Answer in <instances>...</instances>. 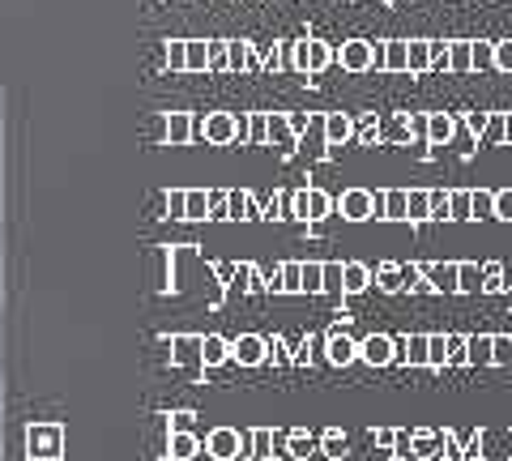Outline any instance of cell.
Segmentation results:
<instances>
[{"mask_svg": "<svg viewBox=\"0 0 512 461\" xmlns=\"http://www.w3.org/2000/svg\"><path fill=\"white\" fill-rule=\"evenodd\" d=\"M286 65L291 69H303V73H325L333 65V47L320 43V39H303L286 52Z\"/></svg>", "mask_w": 512, "mask_h": 461, "instance_id": "1", "label": "cell"}, {"mask_svg": "<svg viewBox=\"0 0 512 461\" xmlns=\"http://www.w3.org/2000/svg\"><path fill=\"white\" fill-rule=\"evenodd\" d=\"M342 210L346 222H367V218H376V193H367V188H346V193L333 201Z\"/></svg>", "mask_w": 512, "mask_h": 461, "instance_id": "2", "label": "cell"}, {"mask_svg": "<svg viewBox=\"0 0 512 461\" xmlns=\"http://www.w3.org/2000/svg\"><path fill=\"white\" fill-rule=\"evenodd\" d=\"M393 363L427 368V333H402V338H393Z\"/></svg>", "mask_w": 512, "mask_h": 461, "instance_id": "3", "label": "cell"}, {"mask_svg": "<svg viewBox=\"0 0 512 461\" xmlns=\"http://www.w3.org/2000/svg\"><path fill=\"white\" fill-rule=\"evenodd\" d=\"M291 205H295V218H312V222L333 214V197L320 193V188H303V193L291 197Z\"/></svg>", "mask_w": 512, "mask_h": 461, "instance_id": "4", "label": "cell"}, {"mask_svg": "<svg viewBox=\"0 0 512 461\" xmlns=\"http://www.w3.org/2000/svg\"><path fill=\"white\" fill-rule=\"evenodd\" d=\"M333 60H338L346 73H372V43L350 39V43H342V52H333Z\"/></svg>", "mask_w": 512, "mask_h": 461, "instance_id": "5", "label": "cell"}, {"mask_svg": "<svg viewBox=\"0 0 512 461\" xmlns=\"http://www.w3.org/2000/svg\"><path fill=\"white\" fill-rule=\"evenodd\" d=\"M359 359L367 363V368H389L393 363V338L389 333H372V338L359 342Z\"/></svg>", "mask_w": 512, "mask_h": 461, "instance_id": "6", "label": "cell"}, {"mask_svg": "<svg viewBox=\"0 0 512 461\" xmlns=\"http://www.w3.org/2000/svg\"><path fill=\"white\" fill-rule=\"evenodd\" d=\"M325 359L333 363V368H346V363H355V359H359V342L350 338V333L333 329L329 338H325Z\"/></svg>", "mask_w": 512, "mask_h": 461, "instance_id": "7", "label": "cell"}, {"mask_svg": "<svg viewBox=\"0 0 512 461\" xmlns=\"http://www.w3.org/2000/svg\"><path fill=\"white\" fill-rule=\"evenodd\" d=\"M423 278L431 286V295H457V261L423 265Z\"/></svg>", "mask_w": 512, "mask_h": 461, "instance_id": "8", "label": "cell"}, {"mask_svg": "<svg viewBox=\"0 0 512 461\" xmlns=\"http://www.w3.org/2000/svg\"><path fill=\"white\" fill-rule=\"evenodd\" d=\"M453 137H457V116H453V111H431L427 129H423V141H431V146H448Z\"/></svg>", "mask_w": 512, "mask_h": 461, "instance_id": "9", "label": "cell"}, {"mask_svg": "<svg viewBox=\"0 0 512 461\" xmlns=\"http://www.w3.org/2000/svg\"><path fill=\"white\" fill-rule=\"evenodd\" d=\"M376 218L406 222V188H384V193H376Z\"/></svg>", "mask_w": 512, "mask_h": 461, "instance_id": "10", "label": "cell"}, {"mask_svg": "<svg viewBox=\"0 0 512 461\" xmlns=\"http://www.w3.org/2000/svg\"><path fill=\"white\" fill-rule=\"evenodd\" d=\"M320 129H325L329 146H350V141H355V120H350L346 111H333V116H325V124H320Z\"/></svg>", "mask_w": 512, "mask_h": 461, "instance_id": "11", "label": "cell"}, {"mask_svg": "<svg viewBox=\"0 0 512 461\" xmlns=\"http://www.w3.org/2000/svg\"><path fill=\"white\" fill-rule=\"evenodd\" d=\"M372 286V265H363V261H346L342 265V295H359Z\"/></svg>", "mask_w": 512, "mask_h": 461, "instance_id": "12", "label": "cell"}, {"mask_svg": "<svg viewBox=\"0 0 512 461\" xmlns=\"http://www.w3.org/2000/svg\"><path fill=\"white\" fill-rule=\"evenodd\" d=\"M406 73H431V39H406Z\"/></svg>", "mask_w": 512, "mask_h": 461, "instance_id": "13", "label": "cell"}, {"mask_svg": "<svg viewBox=\"0 0 512 461\" xmlns=\"http://www.w3.org/2000/svg\"><path fill=\"white\" fill-rule=\"evenodd\" d=\"M410 457H419V461L440 457V432L436 427H419V432H410Z\"/></svg>", "mask_w": 512, "mask_h": 461, "instance_id": "14", "label": "cell"}, {"mask_svg": "<svg viewBox=\"0 0 512 461\" xmlns=\"http://www.w3.org/2000/svg\"><path fill=\"white\" fill-rule=\"evenodd\" d=\"M372 282L380 286L384 295H397V291H406V278H402V265H397V261H380V265L372 269Z\"/></svg>", "mask_w": 512, "mask_h": 461, "instance_id": "15", "label": "cell"}, {"mask_svg": "<svg viewBox=\"0 0 512 461\" xmlns=\"http://www.w3.org/2000/svg\"><path fill=\"white\" fill-rule=\"evenodd\" d=\"M457 295H483V269L474 261H457Z\"/></svg>", "mask_w": 512, "mask_h": 461, "instance_id": "16", "label": "cell"}, {"mask_svg": "<svg viewBox=\"0 0 512 461\" xmlns=\"http://www.w3.org/2000/svg\"><path fill=\"white\" fill-rule=\"evenodd\" d=\"M466 363L470 368H491V333H474V338H466Z\"/></svg>", "mask_w": 512, "mask_h": 461, "instance_id": "17", "label": "cell"}, {"mask_svg": "<svg viewBox=\"0 0 512 461\" xmlns=\"http://www.w3.org/2000/svg\"><path fill=\"white\" fill-rule=\"evenodd\" d=\"M30 449L39 457H56L60 453V427H39V432H30Z\"/></svg>", "mask_w": 512, "mask_h": 461, "instance_id": "18", "label": "cell"}, {"mask_svg": "<svg viewBox=\"0 0 512 461\" xmlns=\"http://www.w3.org/2000/svg\"><path fill=\"white\" fill-rule=\"evenodd\" d=\"M380 73H406V39H384V65Z\"/></svg>", "mask_w": 512, "mask_h": 461, "instance_id": "19", "label": "cell"}, {"mask_svg": "<svg viewBox=\"0 0 512 461\" xmlns=\"http://www.w3.org/2000/svg\"><path fill=\"white\" fill-rule=\"evenodd\" d=\"M265 137L274 141V146H282V150L295 146V133H291V124H286V116H269L265 120Z\"/></svg>", "mask_w": 512, "mask_h": 461, "instance_id": "20", "label": "cell"}, {"mask_svg": "<svg viewBox=\"0 0 512 461\" xmlns=\"http://www.w3.org/2000/svg\"><path fill=\"white\" fill-rule=\"evenodd\" d=\"M448 73H470V39H457V43H448Z\"/></svg>", "mask_w": 512, "mask_h": 461, "instance_id": "21", "label": "cell"}, {"mask_svg": "<svg viewBox=\"0 0 512 461\" xmlns=\"http://www.w3.org/2000/svg\"><path fill=\"white\" fill-rule=\"evenodd\" d=\"M406 222H427V188H406Z\"/></svg>", "mask_w": 512, "mask_h": 461, "instance_id": "22", "label": "cell"}, {"mask_svg": "<svg viewBox=\"0 0 512 461\" xmlns=\"http://www.w3.org/2000/svg\"><path fill=\"white\" fill-rule=\"evenodd\" d=\"M448 222H470V188L448 193Z\"/></svg>", "mask_w": 512, "mask_h": 461, "instance_id": "23", "label": "cell"}, {"mask_svg": "<svg viewBox=\"0 0 512 461\" xmlns=\"http://www.w3.org/2000/svg\"><path fill=\"white\" fill-rule=\"evenodd\" d=\"M495 188H470V218H491Z\"/></svg>", "mask_w": 512, "mask_h": 461, "instance_id": "24", "label": "cell"}, {"mask_svg": "<svg viewBox=\"0 0 512 461\" xmlns=\"http://www.w3.org/2000/svg\"><path fill=\"white\" fill-rule=\"evenodd\" d=\"M427 368L444 372L448 368V351H444V333H427Z\"/></svg>", "mask_w": 512, "mask_h": 461, "instance_id": "25", "label": "cell"}, {"mask_svg": "<svg viewBox=\"0 0 512 461\" xmlns=\"http://www.w3.org/2000/svg\"><path fill=\"white\" fill-rule=\"evenodd\" d=\"M210 453H214V457H235V453H239V436L222 427V432L210 436Z\"/></svg>", "mask_w": 512, "mask_h": 461, "instance_id": "26", "label": "cell"}, {"mask_svg": "<svg viewBox=\"0 0 512 461\" xmlns=\"http://www.w3.org/2000/svg\"><path fill=\"white\" fill-rule=\"evenodd\" d=\"M483 295H504V265L500 261L483 265Z\"/></svg>", "mask_w": 512, "mask_h": 461, "instance_id": "27", "label": "cell"}, {"mask_svg": "<svg viewBox=\"0 0 512 461\" xmlns=\"http://www.w3.org/2000/svg\"><path fill=\"white\" fill-rule=\"evenodd\" d=\"M491 69L495 73H512V39H495L491 43Z\"/></svg>", "mask_w": 512, "mask_h": 461, "instance_id": "28", "label": "cell"}, {"mask_svg": "<svg viewBox=\"0 0 512 461\" xmlns=\"http://www.w3.org/2000/svg\"><path fill=\"white\" fill-rule=\"evenodd\" d=\"M444 351H448V368L466 363V333H444Z\"/></svg>", "mask_w": 512, "mask_h": 461, "instance_id": "29", "label": "cell"}, {"mask_svg": "<svg viewBox=\"0 0 512 461\" xmlns=\"http://www.w3.org/2000/svg\"><path fill=\"white\" fill-rule=\"evenodd\" d=\"M508 363H512V338L491 333V368H508Z\"/></svg>", "mask_w": 512, "mask_h": 461, "instance_id": "30", "label": "cell"}, {"mask_svg": "<svg viewBox=\"0 0 512 461\" xmlns=\"http://www.w3.org/2000/svg\"><path fill=\"white\" fill-rule=\"evenodd\" d=\"M470 69L474 73L491 69V39H470Z\"/></svg>", "mask_w": 512, "mask_h": 461, "instance_id": "31", "label": "cell"}, {"mask_svg": "<svg viewBox=\"0 0 512 461\" xmlns=\"http://www.w3.org/2000/svg\"><path fill=\"white\" fill-rule=\"evenodd\" d=\"M320 449H325L329 457H346V453H350V440L338 432V427H329V432L320 436Z\"/></svg>", "mask_w": 512, "mask_h": 461, "instance_id": "32", "label": "cell"}, {"mask_svg": "<svg viewBox=\"0 0 512 461\" xmlns=\"http://www.w3.org/2000/svg\"><path fill=\"white\" fill-rule=\"evenodd\" d=\"M235 355H239V363H261V355H265V342H261V338H239Z\"/></svg>", "mask_w": 512, "mask_h": 461, "instance_id": "33", "label": "cell"}, {"mask_svg": "<svg viewBox=\"0 0 512 461\" xmlns=\"http://www.w3.org/2000/svg\"><path fill=\"white\" fill-rule=\"evenodd\" d=\"M427 218L448 222V193H440V188H427Z\"/></svg>", "mask_w": 512, "mask_h": 461, "instance_id": "34", "label": "cell"}, {"mask_svg": "<svg viewBox=\"0 0 512 461\" xmlns=\"http://www.w3.org/2000/svg\"><path fill=\"white\" fill-rule=\"evenodd\" d=\"M478 141H487V146H500V141H504V111H491L487 129H483V137H478Z\"/></svg>", "mask_w": 512, "mask_h": 461, "instance_id": "35", "label": "cell"}, {"mask_svg": "<svg viewBox=\"0 0 512 461\" xmlns=\"http://www.w3.org/2000/svg\"><path fill=\"white\" fill-rule=\"evenodd\" d=\"M491 218L512 222V188H495V205H491Z\"/></svg>", "mask_w": 512, "mask_h": 461, "instance_id": "36", "label": "cell"}, {"mask_svg": "<svg viewBox=\"0 0 512 461\" xmlns=\"http://www.w3.org/2000/svg\"><path fill=\"white\" fill-rule=\"evenodd\" d=\"M299 282H303V291H325V265H303Z\"/></svg>", "mask_w": 512, "mask_h": 461, "instance_id": "37", "label": "cell"}, {"mask_svg": "<svg viewBox=\"0 0 512 461\" xmlns=\"http://www.w3.org/2000/svg\"><path fill=\"white\" fill-rule=\"evenodd\" d=\"M397 440H402V432H397V427H376V432H372V444H376L380 453H393Z\"/></svg>", "mask_w": 512, "mask_h": 461, "instance_id": "38", "label": "cell"}, {"mask_svg": "<svg viewBox=\"0 0 512 461\" xmlns=\"http://www.w3.org/2000/svg\"><path fill=\"white\" fill-rule=\"evenodd\" d=\"M440 457H448V461L461 457V440H457L453 427H444V432H440Z\"/></svg>", "mask_w": 512, "mask_h": 461, "instance_id": "39", "label": "cell"}, {"mask_svg": "<svg viewBox=\"0 0 512 461\" xmlns=\"http://www.w3.org/2000/svg\"><path fill=\"white\" fill-rule=\"evenodd\" d=\"M184 69H205V43H184Z\"/></svg>", "mask_w": 512, "mask_h": 461, "instance_id": "40", "label": "cell"}, {"mask_svg": "<svg viewBox=\"0 0 512 461\" xmlns=\"http://www.w3.org/2000/svg\"><path fill=\"white\" fill-rule=\"evenodd\" d=\"M483 449H487V436H483V432H474V436H470V444H461V457L478 461V457H487Z\"/></svg>", "mask_w": 512, "mask_h": 461, "instance_id": "41", "label": "cell"}, {"mask_svg": "<svg viewBox=\"0 0 512 461\" xmlns=\"http://www.w3.org/2000/svg\"><path fill=\"white\" fill-rule=\"evenodd\" d=\"M355 133H359L363 146H376V141H380V120H376V116H372V120H363Z\"/></svg>", "mask_w": 512, "mask_h": 461, "instance_id": "42", "label": "cell"}, {"mask_svg": "<svg viewBox=\"0 0 512 461\" xmlns=\"http://www.w3.org/2000/svg\"><path fill=\"white\" fill-rule=\"evenodd\" d=\"M299 274H303V265H286V269H282V286H286V291H303Z\"/></svg>", "mask_w": 512, "mask_h": 461, "instance_id": "43", "label": "cell"}, {"mask_svg": "<svg viewBox=\"0 0 512 461\" xmlns=\"http://www.w3.org/2000/svg\"><path fill=\"white\" fill-rule=\"evenodd\" d=\"M325 291L342 295V265H325Z\"/></svg>", "mask_w": 512, "mask_h": 461, "instance_id": "44", "label": "cell"}, {"mask_svg": "<svg viewBox=\"0 0 512 461\" xmlns=\"http://www.w3.org/2000/svg\"><path fill=\"white\" fill-rule=\"evenodd\" d=\"M444 60H448V43L444 39H431V69H448Z\"/></svg>", "mask_w": 512, "mask_h": 461, "instance_id": "45", "label": "cell"}, {"mask_svg": "<svg viewBox=\"0 0 512 461\" xmlns=\"http://www.w3.org/2000/svg\"><path fill=\"white\" fill-rule=\"evenodd\" d=\"M487 116H491V111H470V116H466V129H470L474 137H483V129H487Z\"/></svg>", "mask_w": 512, "mask_h": 461, "instance_id": "46", "label": "cell"}, {"mask_svg": "<svg viewBox=\"0 0 512 461\" xmlns=\"http://www.w3.org/2000/svg\"><path fill=\"white\" fill-rule=\"evenodd\" d=\"M167 133H171V141H184V137L192 133V124H188L184 116H171V124H167Z\"/></svg>", "mask_w": 512, "mask_h": 461, "instance_id": "47", "label": "cell"}, {"mask_svg": "<svg viewBox=\"0 0 512 461\" xmlns=\"http://www.w3.org/2000/svg\"><path fill=\"white\" fill-rule=\"evenodd\" d=\"M320 351H325V338H308V342L299 346V359L308 363V359H312V355H320Z\"/></svg>", "mask_w": 512, "mask_h": 461, "instance_id": "48", "label": "cell"}, {"mask_svg": "<svg viewBox=\"0 0 512 461\" xmlns=\"http://www.w3.org/2000/svg\"><path fill=\"white\" fill-rule=\"evenodd\" d=\"M291 449H295V457H308V453H312V440L303 436V432H295V436H291Z\"/></svg>", "mask_w": 512, "mask_h": 461, "instance_id": "49", "label": "cell"}, {"mask_svg": "<svg viewBox=\"0 0 512 461\" xmlns=\"http://www.w3.org/2000/svg\"><path fill=\"white\" fill-rule=\"evenodd\" d=\"M171 449H175V457H192V440H188V436H175Z\"/></svg>", "mask_w": 512, "mask_h": 461, "instance_id": "50", "label": "cell"}, {"mask_svg": "<svg viewBox=\"0 0 512 461\" xmlns=\"http://www.w3.org/2000/svg\"><path fill=\"white\" fill-rule=\"evenodd\" d=\"M222 355H227V351H222V342H218V338H210V342H205V359H210V363H218Z\"/></svg>", "mask_w": 512, "mask_h": 461, "instance_id": "51", "label": "cell"}, {"mask_svg": "<svg viewBox=\"0 0 512 461\" xmlns=\"http://www.w3.org/2000/svg\"><path fill=\"white\" fill-rule=\"evenodd\" d=\"M167 60H171V69H184V43H171Z\"/></svg>", "mask_w": 512, "mask_h": 461, "instance_id": "52", "label": "cell"}, {"mask_svg": "<svg viewBox=\"0 0 512 461\" xmlns=\"http://www.w3.org/2000/svg\"><path fill=\"white\" fill-rule=\"evenodd\" d=\"M248 133H252V141H265V116H256V120L248 124Z\"/></svg>", "mask_w": 512, "mask_h": 461, "instance_id": "53", "label": "cell"}, {"mask_svg": "<svg viewBox=\"0 0 512 461\" xmlns=\"http://www.w3.org/2000/svg\"><path fill=\"white\" fill-rule=\"evenodd\" d=\"M410 120V137H423V129H427V116H406Z\"/></svg>", "mask_w": 512, "mask_h": 461, "instance_id": "54", "label": "cell"}, {"mask_svg": "<svg viewBox=\"0 0 512 461\" xmlns=\"http://www.w3.org/2000/svg\"><path fill=\"white\" fill-rule=\"evenodd\" d=\"M504 265V295L512 299V261H500Z\"/></svg>", "mask_w": 512, "mask_h": 461, "instance_id": "55", "label": "cell"}, {"mask_svg": "<svg viewBox=\"0 0 512 461\" xmlns=\"http://www.w3.org/2000/svg\"><path fill=\"white\" fill-rule=\"evenodd\" d=\"M269 351H274V359H286V342H282V338H274V346H269Z\"/></svg>", "mask_w": 512, "mask_h": 461, "instance_id": "56", "label": "cell"}, {"mask_svg": "<svg viewBox=\"0 0 512 461\" xmlns=\"http://www.w3.org/2000/svg\"><path fill=\"white\" fill-rule=\"evenodd\" d=\"M504 141L512 146V111H504Z\"/></svg>", "mask_w": 512, "mask_h": 461, "instance_id": "57", "label": "cell"}, {"mask_svg": "<svg viewBox=\"0 0 512 461\" xmlns=\"http://www.w3.org/2000/svg\"><path fill=\"white\" fill-rule=\"evenodd\" d=\"M0 363H5V321H0Z\"/></svg>", "mask_w": 512, "mask_h": 461, "instance_id": "58", "label": "cell"}, {"mask_svg": "<svg viewBox=\"0 0 512 461\" xmlns=\"http://www.w3.org/2000/svg\"><path fill=\"white\" fill-rule=\"evenodd\" d=\"M384 5H389V0H384Z\"/></svg>", "mask_w": 512, "mask_h": 461, "instance_id": "59", "label": "cell"}, {"mask_svg": "<svg viewBox=\"0 0 512 461\" xmlns=\"http://www.w3.org/2000/svg\"><path fill=\"white\" fill-rule=\"evenodd\" d=\"M0 235H5V231H0Z\"/></svg>", "mask_w": 512, "mask_h": 461, "instance_id": "60", "label": "cell"}]
</instances>
